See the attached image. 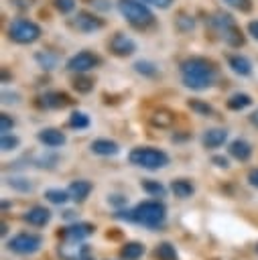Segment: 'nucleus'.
<instances>
[{
    "label": "nucleus",
    "mask_w": 258,
    "mask_h": 260,
    "mask_svg": "<svg viewBox=\"0 0 258 260\" xmlns=\"http://www.w3.org/2000/svg\"><path fill=\"white\" fill-rule=\"evenodd\" d=\"M154 254H156L158 260H179V254H177V250H175V246L171 242H160L156 246Z\"/></svg>",
    "instance_id": "c756f323"
},
{
    "label": "nucleus",
    "mask_w": 258,
    "mask_h": 260,
    "mask_svg": "<svg viewBox=\"0 0 258 260\" xmlns=\"http://www.w3.org/2000/svg\"><path fill=\"white\" fill-rule=\"evenodd\" d=\"M16 98H18V93H8V91H4V93H2V102H4V104H12V102H18Z\"/></svg>",
    "instance_id": "de8ad7c7"
},
{
    "label": "nucleus",
    "mask_w": 258,
    "mask_h": 260,
    "mask_svg": "<svg viewBox=\"0 0 258 260\" xmlns=\"http://www.w3.org/2000/svg\"><path fill=\"white\" fill-rule=\"evenodd\" d=\"M75 260H95V258H93V254H85V256H81V258H75Z\"/></svg>",
    "instance_id": "864d4df0"
},
{
    "label": "nucleus",
    "mask_w": 258,
    "mask_h": 260,
    "mask_svg": "<svg viewBox=\"0 0 258 260\" xmlns=\"http://www.w3.org/2000/svg\"><path fill=\"white\" fill-rule=\"evenodd\" d=\"M53 4L61 14H69L75 8V0H53Z\"/></svg>",
    "instance_id": "58836bf2"
},
{
    "label": "nucleus",
    "mask_w": 258,
    "mask_h": 260,
    "mask_svg": "<svg viewBox=\"0 0 258 260\" xmlns=\"http://www.w3.org/2000/svg\"><path fill=\"white\" fill-rule=\"evenodd\" d=\"M12 4L16 8H20V10H26V8H30L35 4V0H12Z\"/></svg>",
    "instance_id": "c03bdc74"
},
{
    "label": "nucleus",
    "mask_w": 258,
    "mask_h": 260,
    "mask_svg": "<svg viewBox=\"0 0 258 260\" xmlns=\"http://www.w3.org/2000/svg\"><path fill=\"white\" fill-rule=\"evenodd\" d=\"M130 221L148 230H160L167 221V205L160 199H148L130 209Z\"/></svg>",
    "instance_id": "f03ea898"
},
{
    "label": "nucleus",
    "mask_w": 258,
    "mask_h": 260,
    "mask_svg": "<svg viewBox=\"0 0 258 260\" xmlns=\"http://www.w3.org/2000/svg\"><path fill=\"white\" fill-rule=\"evenodd\" d=\"M63 217H65V219H69V221H73V219L77 217V213H75L73 209H65V211H63Z\"/></svg>",
    "instance_id": "8fccbe9b"
},
{
    "label": "nucleus",
    "mask_w": 258,
    "mask_h": 260,
    "mask_svg": "<svg viewBox=\"0 0 258 260\" xmlns=\"http://www.w3.org/2000/svg\"><path fill=\"white\" fill-rule=\"evenodd\" d=\"M254 252H256V254H258V242H256V246H254Z\"/></svg>",
    "instance_id": "6e6d98bb"
},
{
    "label": "nucleus",
    "mask_w": 258,
    "mask_h": 260,
    "mask_svg": "<svg viewBox=\"0 0 258 260\" xmlns=\"http://www.w3.org/2000/svg\"><path fill=\"white\" fill-rule=\"evenodd\" d=\"M248 32L258 41V20H250L248 22Z\"/></svg>",
    "instance_id": "49530a36"
},
{
    "label": "nucleus",
    "mask_w": 258,
    "mask_h": 260,
    "mask_svg": "<svg viewBox=\"0 0 258 260\" xmlns=\"http://www.w3.org/2000/svg\"><path fill=\"white\" fill-rule=\"evenodd\" d=\"M35 104H37L41 110H63V108L71 106L73 100H71L65 91H45V93H41V95L35 100Z\"/></svg>",
    "instance_id": "9d476101"
},
{
    "label": "nucleus",
    "mask_w": 258,
    "mask_h": 260,
    "mask_svg": "<svg viewBox=\"0 0 258 260\" xmlns=\"http://www.w3.org/2000/svg\"><path fill=\"white\" fill-rule=\"evenodd\" d=\"M6 185L12 187V189L18 191V193H30V191H33V183H30L26 177H8V179H6Z\"/></svg>",
    "instance_id": "7c9ffc66"
},
{
    "label": "nucleus",
    "mask_w": 258,
    "mask_h": 260,
    "mask_svg": "<svg viewBox=\"0 0 258 260\" xmlns=\"http://www.w3.org/2000/svg\"><path fill=\"white\" fill-rule=\"evenodd\" d=\"M12 128H14V118L8 114H0V132L8 134V132H12Z\"/></svg>",
    "instance_id": "ea45409f"
},
{
    "label": "nucleus",
    "mask_w": 258,
    "mask_h": 260,
    "mask_svg": "<svg viewBox=\"0 0 258 260\" xmlns=\"http://www.w3.org/2000/svg\"><path fill=\"white\" fill-rule=\"evenodd\" d=\"M211 26L217 30V35L223 39V43H228L230 47H242L246 43V37L242 32V28L238 26L236 18L230 14V12H223V10H217L213 12V16L209 18Z\"/></svg>",
    "instance_id": "20e7f679"
},
{
    "label": "nucleus",
    "mask_w": 258,
    "mask_h": 260,
    "mask_svg": "<svg viewBox=\"0 0 258 260\" xmlns=\"http://www.w3.org/2000/svg\"><path fill=\"white\" fill-rule=\"evenodd\" d=\"M87 4H91L95 8H102V10H108L110 8V2L108 0H87Z\"/></svg>",
    "instance_id": "a18cd8bd"
},
{
    "label": "nucleus",
    "mask_w": 258,
    "mask_h": 260,
    "mask_svg": "<svg viewBox=\"0 0 258 260\" xmlns=\"http://www.w3.org/2000/svg\"><path fill=\"white\" fill-rule=\"evenodd\" d=\"M67 191H69L71 201H75V203H83V201L89 197V193L93 191V185H91V181L77 179V181H71V183H69Z\"/></svg>",
    "instance_id": "dca6fc26"
},
{
    "label": "nucleus",
    "mask_w": 258,
    "mask_h": 260,
    "mask_svg": "<svg viewBox=\"0 0 258 260\" xmlns=\"http://www.w3.org/2000/svg\"><path fill=\"white\" fill-rule=\"evenodd\" d=\"M8 250L18 254V256H30L35 252L41 250L43 246V236L41 234H33V232H20V234H14L10 240H8Z\"/></svg>",
    "instance_id": "0eeeda50"
},
{
    "label": "nucleus",
    "mask_w": 258,
    "mask_h": 260,
    "mask_svg": "<svg viewBox=\"0 0 258 260\" xmlns=\"http://www.w3.org/2000/svg\"><path fill=\"white\" fill-rule=\"evenodd\" d=\"M8 79H10V73H8V69H2V83H8Z\"/></svg>",
    "instance_id": "3c124183"
},
{
    "label": "nucleus",
    "mask_w": 258,
    "mask_h": 260,
    "mask_svg": "<svg viewBox=\"0 0 258 260\" xmlns=\"http://www.w3.org/2000/svg\"><path fill=\"white\" fill-rule=\"evenodd\" d=\"M108 203H110L112 207H116V209H122V207H126L128 197L122 195V193H110V195H108Z\"/></svg>",
    "instance_id": "4c0bfd02"
},
{
    "label": "nucleus",
    "mask_w": 258,
    "mask_h": 260,
    "mask_svg": "<svg viewBox=\"0 0 258 260\" xmlns=\"http://www.w3.org/2000/svg\"><path fill=\"white\" fill-rule=\"evenodd\" d=\"M140 187H142V191L148 193L150 197H156V199L167 197V187H165L160 181H154V179H142Z\"/></svg>",
    "instance_id": "393cba45"
},
{
    "label": "nucleus",
    "mask_w": 258,
    "mask_h": 260,
    "mask_svg": "<svg viewBox=\"0 0 258 260\" xmlns=\"http://www.w3.org/2000/svg\"><path fill=\"white\" fill-rule=\"evenodd\" d=\"M228 152H230L232 158H236V160H240V162H246V160H250V156H252V144H250L248 140H244V138H236V140L230 142Z\"/></svg>",
    "instance_id": "f3484780"
},
{
    "label": "nucleus",
    "mask_w": 258,
    "mask_h": 260,
    "mask_svg": "<svg viewBox=\"0 0 258 260\" xmlns=\"http://www.w3.org/2000/svg\"><path fill=\"white\" fill-rule=\"evenodd\" d=\"M223 2L238 12H250L252 10V0H223Z\"/></svg>",
    "instance_id": "c9c22d12"
},
{
    "label": "nucleus",
    "mask_w": 258,
    "mask_h": 260,
    "mask_svg": "<svg viewBox=\"0 0 258 260\" xmlns=\"http://www.w3.org/2000/svg\"><path fill=\"white\" fill-rule=\"evenodd\" d=\"M228 65H230V69L236 73V75H242V77H248L250 73H252V63H250V59L248 57H244V55H230L228 57Z\"/></svg>",
    "instance_id": "412c9836"
},
{
    "label": "nucleus",
    "mask_w": 258,
    "mask_h": 260,
    "mask_svg": "<svg viewBox=\"0 0 258 260\" xmlns=\"http://www.w3.org/2000/svg\"><path fill=\"white\" fill-rule=\"evenodd\" d=\"M228 140V130L225 128H209L201 136V144L205 148H219Z\"/></svg>",
    "instance_id": "aec40b11"
},
{
    "label": "nucleus",
    "mask_w": 258,
    "mask_h": 260,
    "mask_svg": "<svg viewBox=\"0 0 258 260\" xmlns=\"http://www.w3.org/2000/svg\"><path fill=\"white\" fill-rule=\"evenodd\" d=\"M73 26H75L79 32H93V30H100V28L104 26V18H100L95 12L79 10V12L73 16Z\"/></svg>",
    "instance_id": "9b49d317"
},
{
    "label": "nucleus",
    "mask_w": 258,
    "mask_h": 260,
    "mask_svg": "<svg viewBox=\"0 0 258 260\" xmlns=\"http://www.w3.org/2000/svg\"><path fill=\"white\" fill-rule=\"evenodd\" d=\"M35 61L43 67V69H47V71H51V69H55L57 67V55L55 53H51V51H39V53H35Z\"/></svg>",
    "instance_id": "bb28decb"
},
{
    "label": "nucleus",
    "mask_w": 258,
    "mask_h": 260,
    "mask_svg": "<svg viewBox=\"0 0 258 260\" xmlns=\"http://www.w3.org/2000/svg\"><path fill=\"white\" fill-rule=\"evenodd\" d=\"M110 53L116 55V57H130L134 51H136V43L134 39H130L128 35L124 32H116L112 39H110Z\"/></svg>",
    "instance_id": "f8f14e48"
},
{
    "label": "nucleus",
    "mask_w": 258,
    "mask_h": 260,
    "mask_svg": "<svg viewBox=\"0 0 258 260\" xmlns=\"http://www.w3.org/2000/svg\"><path fill=\"white\" fill-rule=\"evenodd\" d=\"M57 154H43V156H39L37 160H35V165L37 167H41V169H53L55 165H57Z\"/></svg>",
    "instance_id": "e433bc0d"
},
{
    "label": "nucleus",
    "mask_w": 258,
    "mask_h": 260,
    "mask_svg": "<svg viewBox=\"0 0 258 260\" xmlns=\"http://www.w3.org/2000/svg\"><path fill=\"white\" fill-rule=\"evenodd\" d=\"M144 252H146V248L142 242H126L120 248V258L122 260H138L144 256Z\"/></svg>",
    "instance_id": "4be33fe9"
},
{
    "label": "nucleus",
    "mask_w": 258,
    "mask_h": 260,
    "mask_svg": "<svg viewBox=\"0 0 258 260\" xmlns=\"http://www.w3.org/2000/svg\"><path fill=\"white\" fill-rule=\"evenodd\" d=\"M248 120H250V124H252V126H256V128H258V108L248 116Z\"/></svg>",
    "instance_id": "09e8293b"
},
{
    "label": "nucleus",
    "mask_w": 258,
    "mask_h": 260,
    "mask_svg": "<svg viewBox=\"0 0 258 260\" xmlns=\"http://www.w3.org/2000/svg\"><path fill=\"white\" fill-rule=\"evenodd\" d=\"M171 191L175 197L179 199H189L193 193H195V185L189 181V179H175L171 183Z\"/></svg>",
    "instance_id": "5701e85b"
},
{
    "label": "nucleus",
    "mask_w": 258,
    "mask_h": 260,
    "mask_svg": "<svg viewBox=\"0 0 258 260\" xmlns=\"http://www.w3.org/2000/svg\"><path fill=\"white\" fill-rule=\"evenodd\" d=\"M128 160H130V165L146 169V171H158V169H165L171 162L169 154L160 148H154V146H136V148H132L128 152Z\"/></svg>",
    "instance_id": "39448f33"
},
{
    "label": "nucleus",
    "mask_w": 258,
    "mask_h": 260,
    "mask_svg": "<svg viewBox=\"0 0 258 260\" xmlns=\"http://www.w3.org/2000/svg\"><path fill=\"white\" fill-rule=\"evenodd\" d=\"M93 232H95V225H93V223H89V221H77V219H75L73 223L61 228L59 236H61L63 242H83V240L89 238Z\"/></svg>",
    "instance_id": "1a4fd4ad"
},
{
    "label": "nucleus",
    "mask_w": 258,
    "mask_h": 260,
    "mask_svg": "<svg viewBox=\"0 0 258 260\" xmlns=\"http://www.w3.org/2000/svg\"><path fill=\"white\" fill-rule=\"evenodd\" d=\"M89 148L98 156H116L120 152V144L114 142V140H110V138H95L89 144Z\"/></svg>",
    "instance_id": "a211bd4d"
},
{
    "label": "nucleus",
    "mask_w": 258,
    "mask_h": 260,
    "mask_svg": "<svg viewBox=\"0 0 258 260\" xmlns=\"http://www.w3.org/2000/svg\"><path fill=\"white\" fill-rule=\"evenodd\" d=\"M8 37H10V41H14L18 45H30L41 39V26L35 20L16 18L8 26Z\"/></svg>",
    "instance_id": "423d86ee"
},
{
    "label": "nucleus",
    "mask_w": 258,
    "mask_h": 260,
    "mask_svg": "<svg viewBox=\"0 0 258 260\" xmlns=\"http://www.w3.org/2000/svg\"><path fill=\"white\" fill-rule=\"evenodd\" d=\"M175 118H177V114H175L173 110H169V108H158V110H154V112L148 116V122H150L154 128H171V126L175 124Z\"/></svg>",
    "instance_id": "6ab92c4d"
},
{
    "label": "nucleus",
    "mask_w": 258,
    "mask_h": 260,
    "mask_svg": "<svg viewBox=\"0 0 258 260\" xmlns=\"http://www.w3.org/2000/svg\"><path fill=\"white\" fill-rule=\"evenodd\" d=\"M177 28L181 30V32H187V30H191L193 26H195V20H193V16H189V14H185V12H179V16H177Z\"/></svg>",
    "instance_id": "f704fd0d"
},
{
    "label": "nucleus",
    "mask_w": 258,
    "mask_h": 260,
    "mask_svg": "<svg viewBox=\"0 0 258 260\" xmlns=\"http://www.w3.org/2000/svg\"><path fill=\"white\" fill-rule=\"evenodd\" d=\"M134 71L142 77H154L158 73V67L152 61H136L134 63Z\"/></svg>",
    "instance_id": "2f4dec72"
},
{
    "label": "nucleus",
    "mask_w": 258,
    "mask_h": 260,
    "mask_svg": "<svg viewBox=\"0 0 258 260\" xmlns=\"http://www.w3.org/2000/svg\"><path fill=\"white\" fill-rule=\"evenodd\" d=\"M67 124H69V128H73V130H85V128H89V116H87L85 112L75 110V112H71Z\"/></svg>",
    "instance_id": "cd10ccee"
},
{
    "label": "nucleus",
    "mask_w": 258,
    "mask_h": 260,
    "mask_svg": "<svg viewBox=\"0 0 258 260\" xmlns=\"http://www.w3.org/2000/svg\"><path fill=\"white\" fill-rule=\"evenodd\" d=\"M57 252L63 260H75L85 254H91V248H89V244H83V242H63Z\"/></svg>",
    "instance_id": "ddd939ff"
},
{
    "label": "nucleus",
    "mask_w": 258,
    "mask_h": 260,
    "mask_svg": "<svg viewBox=\"0 0 258 260\" xmlns=\"http://www.w3.org/2000/svg\"><path fill=\"white\" fill-rule=\"evenodd\" d=\"M189 108L195 112V114H199V116H213V108L207 104V102H203V100H189Z\"/></svg>",
    "instance_id": "473e14b6"
},
{
    "label": "nucleus",
    "mask_w": 258,
    "mask_h": 260,
    "mask_svg": "<svg viewBox=\"0 0 258 260\" xmlns=\"http://www.w3.org/2000/svg\"><path fill=\"white\" fill-rule=\"evenodd\" d=\"M22 219L33 228H45L51 221V209H47L45 205H35L22 215Z\"/></svg>",
    "instance_id": "4468645a"
},
{
    "label": "nucleus",
    "mask_w": 258,
    "mask_h": 260,
    "mask_svg": "<svg viewBox=\"0 0 258 260\" xmlns=\"http://www.w3.org/2000/svg\"><path fill=\"white\" fill-rule=\"evenodd\" d=\"M217 79V67L213 61L205 57H189L181 63V81L185 87L201 91L215 83Z\"/></svg>",
    "instance_id": "f257e3e1"
},
{
    "label": "nucleus",
    "mask_w": 258,
    "mask_h": 260,
    "mask_svg": "<svg viewBox=\"0 0 258 260\" xmlns=\"http://www.w3.org/2000/svg\"><path fill=\"white\" fill-rule=\"evenodd\" d=\"M20 146V138L16 134H2V140H0V148L4 152H10V150H16Z\"/></svg>",
    "instance_id": "72a5a7b5"
},
{
    "label": "nucleus",
    "mask_w": 258,
    "mask_h": 260,
    "mask_svg": "<svg viewBox=\"0 0 258 260\" xmlns=\"http://www.w3.org/2000/svg\"><path fill=\"white\" fill-rule=\"evenodd\" d=\"M225 106H228V110H232V112H240V110H246L248 106H252V98H250L248 93L238 91V93H232V95L228 98Z\"/></svg>",
    "instance_id": "b1692460"
},
{
    "label": "nucleus",
    "mask_w": 258,
    "mask_h": 260,
    "mask_svg": "<svg viewBox=\"0 0 258 260\" xmlns=\"http://www.w3.org/2000/svg\"><path fill=\"white\" fill-rule=\"evenodd\" d=\"M37 138H39L41 144H45L49 148H59V146H63L67 142V136L59 128H43L37 134Z\"/></svg>",
    "instance_id": "2eb2a0df"
},
{
    "label": "nucleus",
    "mask_w": 258,
    "mask_h": 260,
    "mask_svg": "<svg viewBox=\"0 0 258 260\" xmlns=\"http://www.w3.org/2000/svg\"><path fill=\"white\" fill-rule=\"evenodd\" d=\"M142 2L150 6H158V8H169L173 4V0H142Z\"/></svg>",
    "instance_id": "79ce46f5"
},
{
    "label": "nucleus",
    "mask_w": 258,
    "mask_h": 260,
    "mask_svg": "<svg viewBox=\"0 0 258 260\" xmlns=\"http://www.w3.org/2000/svg\"><path fill=\"white\" fill-rule=\"evenodd\" d=\"M100 63H102V59L95 53H91V51H79V53H75L73 57L67 59V65L65 67L69 71H73V73H87V71L95 69Z\"/></svg>",
    "instance_id": "6e6552de"
},
{
    "label": "nucleus",
    "mask_w": 258,
    "mask_h": 260,
    "mask_svg": "<svg viewBox=\"0 0 258 260\" xmlns=\"http://www.w3.org/2000/svg\"><path fill=\"white\" fill-rule=\"evenodd\" d=\"M45 199H47L49 203L63 205V203H67L71 197H69V191H67V189H57V187H53V189H47V191H45Z\"/></svg>",
    "instance_id": "c85d7f7f"
},
{
    "label": "nucleus",
    "mask_w": 258,
    "mask_h": 260,
    "mask_svg": "<svg viewBox=\"0 0 258 260\" xmlns=\"http://www.w3.org/2000/svg\"><path fill=\"white\" fill-rule=\"evenodd\" d=\"M8 207H10V201H6V199H4V201H2V211H6Z\"/></svg>",
    "instance_id": "5fc2aeb1"
},
{
    "label": "nucleus",
    "mask_w": 258,
    "mask_h": 260,
    "mask_svg": "<svg viewBox=\"0 0 258 260\" xmlns=\"http://www.w3.org/2000/svg\"><path fill=\"white\" fill-rule=\"evenodd\" d=\"M71 85H73V89H75L77 93H89V91L93 89V79H91L89 75H85V73H77V75L73 77Z\"/></svg>",
    "instance_id": "a878e982"
},
{
    "label": "nucleus",
    "mask_w": 258,
    "mask_h": 260,
    "mask_svg": "<svg viewBox=\"0 0 258 260\" xmlns=\"http://www.w3.org/2000/svg\"><path fill=\"white\" fill-rule=\"evenodd\" d=\"M248 183H250L254 189H258V169H250V171H248Z\"/></svg>",
    "instance_id": "37998d69"
},
{
    "label": "nucleus",
    "mask_w": 258,
    "mask_h": 260,
    "mask_svg": "<svg viewBox=\"0 0 258 260\" xmlns=\"http://www.w3.org/2000/svg\"><path fill=\"white\" fill-rule=\"evenodd\" d=\"M118 10L126 22L138 30H146L154 24V14L142 0H118Z\"/></svg>",
    "instance_id": "7ed1b4c3"
},
{
    "label": "nucleus",
    "mask_w": 258,
    "mask_h": 260,
    "mask_svg": "<svg viewBox=\"0 0 258 260\" xmlns=\"http://www.w3.org/2000/svg\"><path fill=\"white\" fill-rule=\"evenodd\" d=\"M0 234H2V236L8 234V223H6V221H2V230H0Z\"/></svg>",
    "instance_id": "603ef678"
},
{
    "label": "nucleus",
    "mask_w": 258,
    "mask_h": 260,
    "mask_svg": "<svg viewBox=\"0 0 258 260\" xmlns=\"http://www.w3.org/2000/svg\"><path fill=\"white\" fill-rule=\"evenodd\" d=\"M211 162H213L217 169H228V167H230V158L223 156V154H215V156H211Z\"/></svg>",
    "instance_id": "a19ab883"
}]
</instances>
